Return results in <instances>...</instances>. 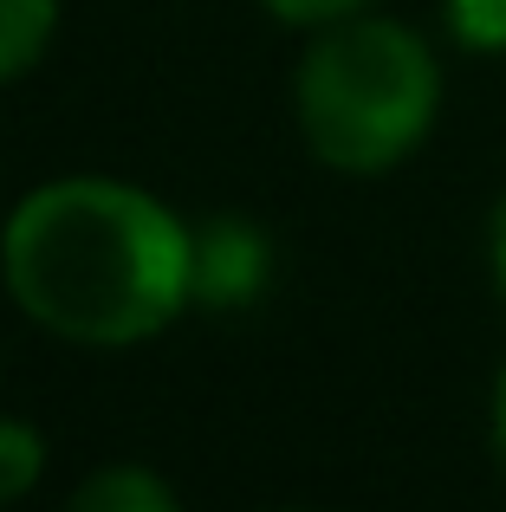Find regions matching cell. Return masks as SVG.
<instances>
[{
    "instance_id": "obj_4",
    "label": "cell",
    "mask_w": 506,
    "mask_h": 512,
    "mask_svg": "<svg viewBox=\"0 0 506 512\" xmlns=\"http://www.w3.org/2000/svg\"><path fill=\"white\" fill-rule=\"evenodd\" d=\"M72 512H182L150 467H104L72 493Z\"/></svg>"
},
{
    "instance_id": "obj_3",
    "label": "cell",
    "mask_w": 506,
    "mask_h": 512,
    "mask_svg": "<svg viewBox=\"0 0 506 512\" xmlns=\"http://www.w3.org/2000/svg\"><path fill=\"white\" fill-rule=\"evenodd\" d=\"M266 234L247 221H208L195 234V299L202 305H247L266 286Z\"/></svg>"
},
{
    "instance_id": "obj_8",
    "label": "cell",
    "mask_w": 506,
    "mask_h": 512,
    "mask_svg": "<svg viewBox=\"0 0 506 512\" xmlns=\"http://www.w3.org/2000/svg\"><path fill=\"white\" fill-rule=\"evenodd\" d=\"M260 7L279 13V20H292V26H331V20H351L370 0H260Z\"/></svg>"
},
{
    "instance_id": "obj_1",
    "label": "cell",
    "mask_w": 506,
    "mask_h": 512,
    "mask_svg": "<svg viewBox=\"0 0 506 512\" xmlns=\"http://www.w3.org/2000/svg\"><path fill=\"white\" fill-rule=\"evenodd\" d=\"M7 292L72 344H143L195 299V234L156 195L111 175H65L13 208Z\"/></svg>"
},
{
    "instance_id": "obj_5",
    "label": "cell",
    "mask_w": 506,
    "mask_h": 512,
    "mask_svg": "<svg viewBox=\"0 0 506 512\" xmlns=\"http://www.w3.org/2000/svg\"><path fill=\"white\" fill-rule=\"evenodd\" d=\"M52 26H59V0H0V85L46 52Z\"/></svg>"
},
{
    "instance_id": "obj_6",
    "label": "cell",
    "mask_w": 506,
    "mask_h": 512,
    "mask_svg": "<svg viewBox=\"0 0 506 512\" xmlns=\"http://www.w3.org/2000/svg\"><path fill=\"white\" fill-rule=\"evenodd\" d=\"M39 467H46V448L26 422H0V500H20L33 493Z\"/></svg>"
},
{
    "instance_id": "obj_9",
    "label": "cell",
    "mask_w": 506,
    "mask_h": 512,
    "mask_svg": "<svg viewBox=\"0 0 506 512\" xmlns=\"http://www.w3.org/2000/svg\"><path fill=\"white\" fill-rule=\"evenodd\" d=\"M487 253H494V279L506 292V195L494 201V221H487Z\"/></svg>"
},
{
    "instance_id": "obj_2",
    "label": "cell",
    "mask_w": 506,
    "mask_h": 512,
    "mask_svg": "<svg viewBox=\"0 0 506 512\" xmlns=\"http://www.w3.org/2000/svg\"><path fill=\"white\" fill-rule=\"evenodd\" d=\"M435 52L396 20H331L299 59V130L344 175L396 169L435 124Z\"/></svg>"
},
{
    "instance_id": "obj_7",
    "label": "cell",
    "mask_w": 506,
    "mask_h": 512,
    "mask_svg": "<svg viewBox=\"0 0 506 512\" xmlns=\"http://www.w3.org/2000/svg\"><path fill=\"white\" fill-rule=\"evenodd\" d=\"M448 33L474 52H506V0H448Z\"/></svg>"
},
{
    "instance_id": "obj_10",
    "label": "cell",
    "mask_w": 506,
    "mask_h": 512,
    "mask_svg": "<svg viewBox=\"0 0 506 512\" xmlns=\"http://www.w3.org/2000/svg\"><path fill=\"white\" fill-rule=\"evenodd\" d=\"M494 448H500V467H506V376H500V396H494Z\"/></svg>"
}]
</instances>
